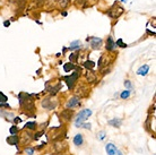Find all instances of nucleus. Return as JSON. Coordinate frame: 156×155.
<instances>
[{"label":"nucleus","instance_id":"f257e3e1","mask_svg":"<svg viewBox=\"0 0 156 155\" xmlns=\"http://www.w3.org/2000/svg\"><path fill=\"white\" fill-rule=\"evenodd\" d=\"M18 98H19V104L22 108L26 109L27 111L34 110V100L31 97V95L26 93H19Z\"/></svg>","mask_w":156,"mask_h":155},{"label":"nucleus","instance_id":"f03ea898","mask_svg":"<svg viewBox=\"0 0 156 155\" xmlns=\"http://www.w3.org/2000/svg\"><path fill=\"white\" fill-rule=\"evenodd\" d=\"M92 113H93V112H92V110H90V109H84V110H82V111L78 113V116H77V118H76V120H75V124L85 122V121L87 120V118L92 116Z\"/></svg>","mask_w":156,"mask_h":155},{"label":"nucleus","instance_id":"7ed1b4c3","mask_svg":"<svg viewBox=\"0 0 156 155\" xmlns=\"http://www.w3.org/2000/svg\"><path fill=\"white\" fill-rule=\"evenodd\" d=\"M123 8L122 7H120V6H118V5H114V6H112L109 10H108V15L111 17V18H118L120 15H122L123 14Z\"/></svg>","mask_w":156,"mask_h":155},{"label":"nucleus","instance_id":"20e7f679","mask_svg":"<svg viewBox=\"0 0 156 155\" xmlns=\"http://www.w3.org/2000/svg\"><path fill=\"white\" fill-rule=\"evenodd\" d=\"M78 77H79V74H78V71H75V73H72L71 75H69V76H66V77L63 78V79L66 80V83H67V86H68V88H69V90H71V88H72V86H74V84L77 82Z\"/></svg>","mask_w":156,"mask_h":155},{"label":"nucleus","instance_id":"39448f33","mask_svg":"<svg viewBox=\"0 0 156 155\" xmlns=\"http://www.w3.org/2000/svg\"><path fill=\"white\" fill-rule=\"evenodd\" d=\"M105 151L108 155H123L121 153V151L119 148H117V146L112 143H109L105 145Z\"/></svg>","mask_w":156,"mask_h":155},{"label":"nucleus","instance_id":"423d86ee","mask_svg":"<svg viewBox=\"0 0 156 155\" xmlns=\"http://www.w3.org/2000/svg\"><path fill=\"white\" fill-rule=\"evenodd\" d=\"M79 103H80L79 97L74 96V97H70V98L68 100L66 106H67V109H74V108H76L77 105H79Z\"/></svg>","mask_w":156,"mask_h":155},{"label":"nucleus","instance_id":"0eeeda50","mask_svg":"<svg viewBox=\"0 0 156 155\" xmlns=\"http://www.w3.org/2000/svg\"><path fill=\"white\" fill-rule=\"evenodd\" d=\"M88 42L91 41V47H92V49H100V47L102 45V39H100V37H87L86 39Z\"/></svg>","mask_w":156,"mask_h":155},{"label":"nucleus","instance_id":"6e6552de","mask_svg":"<svg viewBox=\"0 0 156 155\" xmlns=\"http://www.w3.org/2000/svg\"><path fill=\"white\" fill-rule=\"evenodd\" d=\"M42 106L44 108V109H48V110H52L53 108H56L57 106V102H52V100H50V98H45L44 101H42Z\"/></svg>","mask_w":156,"mask_h":155},{"label":"nucleus","instance_id":"1a4fd4ad","mask_svg":"<svg viewBox=\"0 0 156 155\" xmlns=\"http://www.w3.org/2000/svg\"><path fill=\"white\" fill-rule=\"evenodd\" d=\"M116 47H117V45H116V42L113 41L112 36H109V37H108V41H106V45H105L106 50H108V51H112V50H114Z\"/></svg>","mask_w":156,"mask_h":155},{"label":"nucleus","instance_id":"9d476101","mask_svg":"<svg viewBox=\"0 0 156 155\" xmlns=\"http://www.w3.org/2000/svg\"><path fill=\"white\" fill-rule=\"evenodd\" d=\"M148 71H149V65H144V66H141V67L137 70V75L145 76V75L148 74Z\"/></svg>","mask_w":156,"mask_h":155},{"label":"nucleus","instance_id":"9b49d317","mask_svg":"<svg viewBox=\"0 0 156 155\" xmlns=\"http://www.w3.org/2000/svg\"><path fill=\"white\" fill-rule=\"evenodd\" d=\"M6 140H7V143H8L9 145H15V146H17L19 138H18V136H17V135H13V136L7 137V139H6Z\"/></svg>","mask_w":156,"mask_h":155},{"label":"nucleus","instance_id":"f8f14e48","mask_svg":"<svg viewBox=\"0 0 156 155\" xmlns=\"http://www.w3.org/2000/svg\"><path fill=\"white\" fill-rule=\"evenodd\" d=\"M61 117H62L64 120L69 121V120L71 119V117H72V110H71V109H66V110H63L62 112H61Z\"/></svg>","mask_w":156,"mask_h":155},{"label":"nucleus","instance_id":"ddd939ff","mask_svg":"<svg viewBox=\"0 0 156 155\" xmlns=\"http://www.w3.org/2000/svg\"><path fill=\"white\" fill-rule=\"evenodd\" d=\"M108 124H110V126H112V127H117V128H118V127H121V124H122V120L119 119V118H113V119L109 120Z\"/></svg>","mask_w":156,"mask_h":155},{"label":"nucleus","instance_id":"4468645a","mask_svg":"<svg viewBox=\"0 0 156 155\" xmlns=\"http://www.w3.org/2000/svg\"><path fill=\"white\" fill-rule=\"evenodd\" d=\"M83 142H84V139H83V135H82V134H77V135L74 137V144H75L76 146L83 145Z\"/></svg>","mask_w":156,"mask_h":155},{"label":"nucleus","instance_id":"2eb2a0df","mask_svg":"<svg viewBox=\"0 0 156 155\" xmlns=\"http://www.w3.org/2000/svg\"><path fill=\"white\" fill-rule=\"evenodd\" d=\"M82 48V43H80V41H74V42H71V44H70V47H69V50H77V49H80Z\"/></svg>","mask_w":156,"mask_h":155},{"label":"nucleus","instance_id":"dca6fc26","mask_svg":"<svg viewBox=\"0 0 156 155\" xmlns=\"http://www.w3.org/2000/svg\"><path fill=\"white\" fill-rule=\"evenodd\" d=\"M86 78H87V80L90 82V83H94L95 80H96V76H95V74H94L93 71L91 70H88V73L86 74Z\"/></svg>","mask_w":156,"mask_h":155},{"label":"nucleus","instance_id":"f3484780","mask_svg":"<svg viewBox=\"0 0 156 155\" xmlns=\"http://www.w3.org/2000/svg\"><path fill=\"white\" fill-rule=\"evenodd\" d=\"M71 69H74V63L68 62V63H64V65H63V70H64V73H69Z\"/></svg>","mask_w":156,"mask_h":155},{"label":"nucleus","instance_id":"a211bd4d","mask_svg":"<svg viewBox=\"0 0 156 155\" xmlns=\"http://www.w3.org/2000/svg\"><path fill=\"white\" fill-rule=\"evenodd\" d=\"M30 136H31L30 132H25V134H23V142H24V143H30L32 139H33V137H30Z\"/></svg>","mask_w":156,"mask_h":155},{"label":"nucleus","instance_id":"6ab92c4d","mask_svg":"<svg viewBox=\"0 0 156 155\" xmlns=\"http://www.w3.org/2000/svg\"><path fill=\"white\" fill-rule=\"evenodd\" d=\"M84 67L90 70V69H93L94 67H95V63H94L92 60H87V61L84 62Z\"/></svg>","mask_w":156,"mask_h":155},{"label":"nucleus","instance_id":"aec40b11","mask_svg":"<svg viewBox=\"0 0 156 155\" xmlns=\"http://www.w3.org/2000/svg\"><path fill=\"white\" fill-rule=\"evenodd\" d=\"M130 93H131V91H129V90H125V91H123L122 93L120 94V97H121L122 100H125V98H128V97L130 96Z\"/></svg>","mask_w":156,"mask_h":155},{"label":"nucleus","instance_id":"412c9836","mask_svg":"<svg viewBox=\"0 0 156 155\" xmlns=\"http://www.w3.org/2000/svg\"><path fill=\"white\" fill-rule=\"evenodd\" d=\"M25 128H26V129H30V130H34V129L36 128V122H26Z\"/></svg>","mask_w":156,"mask_h":155},{"label":"nucleus","instance_id":"4be33fe9","mask_svg":"<svg viewBox=\"0 0 156 155\" xmlns=\"http://www.w3.org/2000/svg\"><path fill=\"white\" fill-rule=\"evenodd\" d=\"M77 128H84V129H91V124H85V122H82V124H76Z\"/></svg>","mask_w":156,"mask_h":155},{"label":"nucleus","instance_id":"5701e85b","mask_svg":"<svg viewBox=\"0 0 156 155\" xmlns=\"http://www.w3.org/2000/svg\"><path fill=\"white\" fill-rule=\"evenodd\" d=\"M69 58H70L71 63H76V62H77V59H78V53H71Z\"/></svg>","mask_w":156,"mask_h":155},{"label":"nucleus","instance_id":"b1692460","mask_svg":"<svg viewBox=\"0 0 156 155\" xmlns=\"http://www.w3.org/2000/svg\"><path fill=\"white\" fill-rule=\"evenodd\" d=\"M69 2H70V0H59V6L61 8H66L69 5Z\"/></svg>","mask_w":156,"mask_h":155},{"label":"nucleus","instance_id":"393cba45","mask_svg":"<svg viewBox=\"0 0 156 155\" xmlns=\"http://www.w3.org/2000/svg\"><path fill=\"white\" fill-rule=\"evenodd\" d=\"M116 45H119L120 48H127V44H125V43H123L122 39H119V40H117V42H116Z\"/></svg>","mask_w":156,"mask_h":155},{"label":"nucleus","instance_id":"a878e982","mask_svg":"<svg viewBox=\"0 0 156 155\" xmlns=\"http://www.w3.org/2000/svg\"><path fill=\"white\" fill-rule=\"evenodd\" d=\"M9 132H10L11 135H17V132H18V128H17L16 126H13V127L9 129Z\"/></svg>","mask_w":156,"mask_h":155},{"label":"nucleus","instance_id":"bb28decb","mask_svg":"<svg viewBox=\"0 0 156 155\" xmlns=\"http://www.w3.org/2000/svg\"><path fill=\"white\" fill-rule=\"evenodd\" d=\"M7 100H8L7 96L2 92H0V103H5V102H7Z\"/></svg>","mask_w":156,"mask_h":155},{"label":"nucleus","instance_id":"cd10ccee","mask_svg":"<svg viewBox=\"0 0 156 155\" xmlns=\"http://www.w3.org/2000/svg\"><path fill=\"white\" fill-rule=\"evenodd\" d=\"M125 86L128 88V90H129V91H131V90H132V84H131V82H130V80H125Z\"/></svg>","mask_w":156,"mask_h":155},{"label":"nucleus","instance_id":"c85d7f7f","mask_svg":"<svg viewBox=\"0 0 156 155\" xmlns=\"http://www.w3.org/2000/svg\"><path fill=\"white\" fill-rule=\"evenodd\" d=\"M34 151H35V150H34L33 147H31V148H30V147L25 148V153H26V154H29V155H33V154H34Z\"/></svg>","mask_w":156,"mask_h":155},{"label":"nucleus","instance_id":"c756f323","mask_svg":"<svg viewBox=\"0 0 156 155\" xmlns=\"http://www.w3.org/2000/svg\"><path fill=\"white\" fill-rule=\"evenodd\" d=\"M97 137H98V139L103 140V139L105 138V131H100V132H98V135H97Z\"/></svg>","mask_w":156,"mask_h":155},{"label":"nucleus","instance_id":"7c9ffc66","mask_svg":"<svg viewBox=\"0 0 156 155\" xmlns=\"http://www.w3.org/2000/svg\"><path fill=\"white\" fill-rule=\"evenodd\" d=\"M43 134H44L43 131H40V132H36V134L34 135V137H33V139H35V140H37V139H39V138H40V137H41V136H42Z\"/></svg>","mask_w":156,"mask_h":155},{"label":"nucleus","instance_id":"2f4dec72","mask_svg":"<svg viewBox=\"0 0 156 155\" xmlns=\"http://www.w3.org/2000/svg\"><path fill=\"white\" fill-rule=\"evenodd\" d=\"M0 108H7V109H10V105L7 104V103L5 102V103H0Z\"/></svg>","mask_w":156,"mask_h":155},{"label":"nucleus","instance_id":"473e14b6","mask_svg":"<svg viewBox=\"0 0 156 155\" xmlns=\"http://www.w3.org/2000/svg\"><path fill=\"white\" fill-rule=\"evenodd\" d=\"M9 25H10V22H9V21H5V22H3V26H5V27H8Z\"/></svg>","mask_w":156,"mask_h":155},{"label":"nucleus","instance_id":"72a5a7b5","mask_svg":"<svg viewBox=\"0 0 156 155\" xmlns=\"http://www.w3.org/2000/svg\"><path fill=\"white\" fill-rule=\"evenodd\" d=\"M14 121H15V124H19V122L22 121V119H21V118H18V117H16V118L14 119Z\"/></svg>","mask_w":156,"mask_h":155},{"label":"nucleus","instance_id":"f704fd0d","mask_svg":"<svg viewBox=\"0 0 156 155\" xmlns=\"http://www.w3.org/2000/svg\"><path fill=\"white\" fill-rule=\"evenodd\" d=\"M121 1H122V2H127V0H121Z\"/></svg>","mask_w":156,"mask_h":155},{"label":"nucleus","instance_id":"c9c22d12","mask_svg":"<svg viewBox=\"0 0 156 155\" xmlns=\"http://www.w3.org/2000/svg\"><path fill=\"white\" fill-rule=\"evenodd\" d=\"M37 1H42V0H37Z\"/></svg>","mask_w":156,"mask_h":155},{"label":"nucleus","instance_id":"e433bc0d","mask_svg":"<svg viewBox=\"0 0 156 155\" xmlns=\"http://www.w3.org/2000/svg\"><path fill=\"white\" fill-rule=\"evenodd\" d=\"M94 1H95V0H94Z\"/></svg>","mask_w":156,"mask_h":155}]
</instances>
